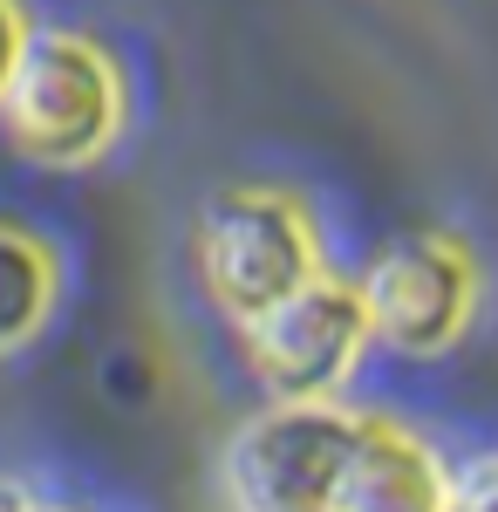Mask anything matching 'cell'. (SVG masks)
<instances>
[{
  "label": "cell",
  "mask_w": 498,
  "mask_h": 512,
  "mask_svg": "<svg viewBox=\"0 0 498 512\" xmlns=\"http://www.w3.org/2000/svg\"><path fill=\"white\" fill-rule=\"evenodd\" d=\"M0 123L14 137V151L35 164L103 158L123 130V76H116L110 48L76 28L28 35L14 76L0 89Z\"/></svg>",
  "instance_id": "6da1fadb"
},
{
  "label": "cell",
  "mask_w": 498,
  "mask_h": 512,
  "mask_svg": "<svg viewBox=\"0 0 498 512\" xmlns=\"http://www.w3.org/2000/svg\"><path fill=\"white\" fill-rule=\"evenodd\" d=\"M198 267H205L219 315L246 328L253 315L280 308L287 294H301L321 274V239H314V219L294 192L232 185L198 219Z\"/></svg>",
  "instance_id": "7a4b0ae2"
},
{
  "label": "cell",
  "mask_w": 498,
  "mask_h": 512,
  "mask_svg": "<svg viewBox=\"0 0 498 512\" xmlns=\"http://www.w3.org/2000/svg\"><path fill=\"white\" fill-rule=\"evenodd\" d=\"M362 444V417L321 403H273L226 444L232 512H335L342 472Z\"/></svg>",
  "instance_id": "3957f363"
},
{
  "label": "cell",
  "mask_w": 498,
  "mask_h": 512,
  "mask_svg": "<svg viewBox=\"0 0 498 512\" xmlns=\"http://www.w3.org/2000/svg\"><path fill=\"white\" fill-rule=\"evenodd\" d=\"M369 301L348 280L314 274L301 294L246 321V362L273 390V403H321L355 376L369 349Z\"/></svg>",
  "instance_id": "277c9868"
},
{
  "label": "cell",
  "mask_w": 498,
  "mask_h": 512,
  "mask_svg": "<svg viewBox=\"0 0 498 512\" xmlns=\"http://www.w3.org/2000/svg\"><path fill=\"white\" fill-rule=\"evenodd\" d=\"M369 328L396 355H444L478 315V260L451 233H410L383 246L362 280Z\"/></svg>",
  "instance_id": "5b68a950"
},
{
  "label": "cell",
  "mask_w": 498,
  "mask_h": 512,
  "mask_svg": "<svg viewBox=\"0 0 498 512\" xmlns=\"http://www.w3.org/2000/svg\"><path fill=\"white\" fill-rule=\"evenodd\" d=\"M444 499H451L444 458L417 431L389 417H362V444L342 472L335 512H444Z\"/></svg>",
  "instance_id": "8992f818"
},
{
  "label": "cell",
  "mask_w": 498,
  "mask_h": 512,
  "mask_svg": "<svg viewBox=\"0 0 498 512\" xmlns=\"http://www.w3.org/2000/svg\"><path fill=\"white\" fill-rule=\"evenodd\" d=\"M48 315H55V253L0 219V355L35 342Z\"/></svg>",
  "instance_id": "52a82bcc"
},
{
  "label": "cell",
  "mask_w": 498,
  "mask_h": 512,
  "mask_svg": "<svg viewBox=\"0 0 498 512\" xmlns=\"http://www.w3.org/2000/svg\"><path fill=\"white\" fill-rule=\"evenodd\" d=\"M444 512H498V458H478L464 478H451Z\"/></svg>",
  "instance_id": "ba28073f"
},
{
  "label": "cell",
  "mask_w": 498,
  "mask_h": 512,
  "mask_svg": "<svg viewBox=\"0 0 498 512\" xmlns=\"http://www.w3.org/2000/svg\"><path fill=\"white\" fill-rule=\"evenodd\" d=\"M28 35H35V28H28V7H21V0H0V89H7V76H14Z\"/></svg>",
  "instance_id": "9c48e42d"
},
{
  "label": "cell",
  "mask_w": 498,
  "mask_h": 512,
  "mask_svg": "<svg viewBox=\"0 0 498 512\" xmlns=\"http://www.w3.org/2000/svg\"><path fill=\"white\" fill-rule=\"evenodd\" d=\"M0 512H28V506H21V499H14V492H0Z\"/></svg>",
  "instance_id": "30bf717a"
}]
</instances>
